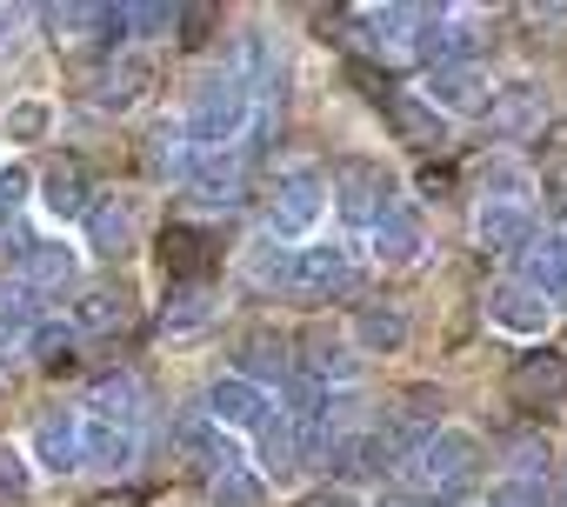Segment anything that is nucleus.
Instances as JSON below:
<instances>
[{"mask_svg": "<svg viewBox=\"0 0 567 507\" xmlns=\"http://www.w3.org/2000/svg\"><path fill=\"white\" fill-rule=\"evenodd\" d=\"M254 114H260V107L247 101V87H240L227 68H214V74L194 81L187 114H181V134H187L194 154H220V147H240V141H247Z\"/></svg>", "mask_w": 567, "mask_h": 507, "instance_id": "f257e3e1", "label": "nucleus"}, {"mask_svg": "<svg viewBox=\"0 0 567 507\" xmlns=\"http://www.w3.org/2000/svg\"><path fill=\"white\" fill-rule=\"evenodd\" d=\"M328 220V167L321 161H288L274 167L267 180V234L288 240V247H308Z\"/></svg>", "mask_w": 567, "mask_h": 507, "instance_id": "f03ea898", "label": "nucleus"}, {"mask_svg": "<svg viewBox=\"0 0 567 507\" xmlns=\"http://www.w3.org/2000/svg\"><path fill=\"white\" fill-rule=\"evenodd\" d=\"M481 434H467V427H441L401 474H408V487L414 494H427V500H454V494H467L474 480H481Z\"/></svg>", "mask_w": 567, "mask_h": 507, "instance_id": "7ed1b4c3", "label": "nucleus"}, {"mask_svg": "<svg viewBox=\"0 0 567 507\" xmlns=\"http://www.w3.org/2000/svg\"><path fill=\"white\" fill-rule=\"evenodd\" d=\"M328 200H334V214H341L354 234H374V227L401 207V180H394L381 161H334Z\"/></svg>", "mask_w": 567, "mask_h": 507, "instance_id": "20e7f679", "label": "nucleus"}, {"mask_svg": "<svg viewBox=\"0 0 567 507\" xmlns=\"http://www.w3.org/2000/svg\"><path fill=\"white\" fill-rule=\"evenodd\" d=\"M8 275L28 281L41 301H61L74 281H81V247L68 234H8Z\"/></svg>", "mask_w": 567, "mask_h": 507, "instance_id": "39448f33", "label": "nucleus"}, {"mask_svg": "<svg viewBox=\"0 0 567 507\" xmlns=\"http://www.w3.org/2000/svg\"><path fill=\"white\" fill-rule=\"evenodd\" d=\"M368 275V254L354 240H308L295 247V268H288V294L301 301H334V294H354Z\"/></svg>", "mask_w": 567, "mask_h": 507, "instance_id": "423d86ee", "label": "nucleus"}, {"mask_svg": "<svg viewBox=\"0 0 567 507\" xmlns=\"http://www.w3.org/2000/svg\"><path fill=\"white\" fill-rule=\"evenodd\" d=\"M421 101H427L441 121H487V107H494V81H487L481 61H454V68H434V74H427Z\"/></svg>", "mask_w": 567, "mask_h": 507, "instance_id": "0eeeda50", "label": "nucleus"}, {"mask_svg": "<svg viewBox=\"0 0 567 507\" xmlns=\"http://www.w3.org/2000/svg\"><path fill=\"white\" fill-rule=\"evenodd\" d=\"M441 427H447V421H441V394H434V387H414V394H401V401H394V407L374 421V434L388 441V454H394L401 467H408V461H414V454H421V447L441 434Z\"/></svg>", "mask_w": 567, "mask_h": 507, "instance_id": "6e6552de", "label": "nucleus"}, {"mask_svg": "<svg viewBox=\"0 0 567 507\" xmlns=\"http://www.w3.org/2000/svg\"><path fill=\"white\" fill-rule=\"evenodd\" d=\"M295 374L315 381V387H354L361 381V348L341 328H308L295 341Z\"/></svg>", "mask_w": 567, "mask_h": 507, "instance_id": "1a4fd4ad", "label": "nucleus"}, {"mask_svg": "<svg viewBox=\"0 0 567 507\" xmlns=\"http://www.w3.org/2000/svg\"><path fill=\"white\" fill-rule=\"evenodd\" d=\"M274 394L267 387H254V381H240V374H214L207 381V401H200V414L214 421V427H227V434H260L267 421H274Z\"/></svg>", "mask_w": 567, "mask_h": 507, "instance_id": "9d476101", "label": "nucleus"}, {"mask_svg": "<svg viewBox=\"0 0 567 507\" xmlns=\"http://www.w3.org/2000/svg\"><path fill=\"white\" fill-rule=\"evenodd\" d=\"M181 194H187L200 214H227V207H240V194H247V147L194 154V174H187Z\"/></svg>", "mask_w": 567, "mask_h": 507, "instance_id": "9b49d317", "label": "nucleus"}, {"mask_svg": "<svg viewBox=\"0 0 567 507\" xmlns=\"http://www.w3.org/2000/svg\"><path fill=\"white\" fill-rule=\"evenodd\" d=\"M28 461L41 474H81V414L74 407H48L28 434Z\"/></svg>", "mask_w": 567, "mask_h": 507, "instance_id": "f8f14e48", "label": "nucleus"}, {"mask_svg": "<svg viewBox=\"0 0 567 507\" xmlns=\"http://www.w3.org/2000/svg\"><path fill=\"white\" fill-rule=\"evenodd\" d=\"M174 447H181V461L187 467H200V474H234V467H247L240 461V434H227V427H214L207 414H187L181 427H174Z\"/></svg>", "mask_w": 567, "mask_h": 507, "instance_id": "ddd939ff", "label": "nucleus"}, {"mask_svg": "<svg viewBox=\"0 0 567 507\" xmlns=\"http://www.w3.org/2000/svg\"><path fill=\"white\" fill-rule=\"evenodd\" d=\"M34 207H41L54 227H74V220H87V207H94L87 167H81V161H54V167L34 180Z\"/></svg>", "mask_w": 567, "mask_h": 507, "instance_id": "4468645a", "label": "nucleus"}, {"mask_svg": "<svg viewBox=\"0 0 567 507\" xmlns=\"http://www.w3.org/2000/svg\"><path fill=\"white\" fill-rule=\"evenodd\" d=\"M487 328H501V334H514V341H540V334L554 328V308H547L540 294H527L520 281H494V288H487Z\"/></svg>", "mask_w": 567, "mask_h": 507, "instance_id": "2eb2a0df", "label": "nucleus"}, {"mask_svg": "<svg viewBox=\"0 0 567 507\" xmlns=\"http://www.w3.org/2000/svg\"><path fill=\"white\" fill-rule=\"evenodd\" d=\"M141 461V434L134 427H114V421H94L81 414V474H134Z\"/></svg>", "mask_w": 567, "mask_h": 507, "instance_id": "dca6fc26", "label": "nucleus"}, {"mask_svg": "<svg viewBox=\"0 0 567 507\" xmlns=\"http://www.w3.org/2000/svg\"><path fill=\"white\" fill-rule=\"evenodd\" d=\"M254 447H260V480H274V487H295L301 474H308V441H301V427L288 421V414H280L274 407V421L254 434Z\"/></svg>", "mask_w": 567, "mask_h": 507, "instance_id": "f3484780", "label": "nucleus"}, {"mask_svg": "<svg viewBox=\"0 0 567 507\" xmlns=\"http://www.w3.org/2000/svg\"><path fill=\"white\" fill-rule=\"evenodd\" d=\"M474 234H481L487 254H507V261H520V254L534 247V234H540V220H534V207L481 200V207H474Z\"/></svg>", "mask_w": 567, "mask_h": 507, "instance_id": "a211bd4d", "label": "nucleus"}, {"mask_svg": "<svg viewBox=\"0 0 567 507\" xmlns=\"http://www.w3.org/2000/svg\"><path fill=\"white\" fill-rule=\"evenodd\" d=\"M234 374L254 381V387H267V394L280 401V394H288V381H295V341H288V334H247Z\"/></svg>", "mask_w": 567, "mask_h": 507, "instance_id": "6ab92c4d", "label": "nucleus"}, {"mask_svg": "<svg viewBox=\"0 0 567 507\" xmlns=\"http://www.w3.org/2000/svg\"><path fill=\"white\" fill-rule=\"evenodd\" d=\"M520 288L527 294H540L547 308H560L567 301V234H534V247L520 254Z\"/></svg>", "mask_w": 567, "mask_h": 507, "instance_id": "aec40b11", "label": "nucleus"}, {"mask_svg": "<svg viewBox=\"0 0 567 507\" xmlns=\"http://www.w3.org/2000/svg\"><path fill=\"white\" fill-rule=\"evenodd\" d=\"M427 254V227H421V214L401 200L374 234H368V261H381V268H414Z\"/></svg>", "mask_w": 567, "mask_h": 507, "instance_id": "412c9836", "label": "nucleus"}, {"mask_svg": "<svg viewBox=\"0 0 567 507\" xmlns=\"http://www.w3.org/2000/svg\"><path fill=\"white\" fill-rule=\"evenodd\" d=\"M81 414L147 434V394H141V381H134V374H101V381L87 387V407H81Z\"/></svg>", "mask_w": 567, "mask_h": 507, "instance_id": "4be33fe9", "label": "nucleus"}, {"mask_svg": "<svg viewBox=\"0 0 567 507\" xmlns=\"http://www.w3.org/2000/svg\"><path fill=\"white\" fill-rule=\"evenodd\" d=\"M321 461H328L334 474H348V480H381V474H394V467H401V461L388 454V441L374 434V421H368V427H354V434H341Z\"/></svg>", "mask_w": 567, "mask_h": 507, "instance_id": "5701e85b", "label": "nucleus"}, {"mask_svg": "<svg viewBox=\"0 0 567 507\" xmlns=\"http://www.w3.org/2000/svg\"><path fill=\"white\" fill-rule=\"evenodd\" d=\"M147 87H154V68H147L141 54H114V61L94 74V87H87V94H94V107H101V114H127Z\"/></svg>", "mask_w": 567, "mask_h": 507, "instance_id": "b1692460", "label": "nucleus"}, {"mask_svg": "<svg viewBox=\"0 0 567 507\" xmlns=\"http://www.w3.org/2000/svg\"><path fill=\"white\" fill-rule=\"evenodd\" d=\"M487 121H494V134H507V141L534 134V127L547 121V87H540V81H514V87H494V107H487Z\"/></svg>", "mask_w": 567, "mask_h": 507, "instance_id": "393cba45", "label": "nucleus"}, {"mask_svg": "<svg viewBox=\"0 0 567 507\" xmlns=\"http://www.w3.org/2000/svg\"><path fill=\"white\" fill-rule=\"evenodd\" d=\"M408 308H394V301H368L361 314H354V328H348V341L361 348V361L368 354H401L408 348Z\"/></svg>", "mask_w": 567, "mask_h": 507, "instance_id": "a878e982", "label": "nucleus"}, {"mask_svg": "<svg viewBox=\"0 0 567 507\" xmlns=\"http://www.w3.org/2000/svg\"><path fill=\"white\" fill-rule=\"evenodd\" d=\"M214 314H220V294H214L207 281H187V288L167 294V308H161V334H167V341H187V334H200Z\"/></svg>", "mask_w": 567, "mask_h": 507, "instance_id": "bb28decb", "label": "nucleus"}, {"mask_svg": "<svg viewBox=\"0 0 567 507\" xmlns=\"http://www.w3.org/2000/svg\"><path fill=\"white\" fill-rule=\"evenodd\" d=\"M288 268H295V247L288 240H274L267 227L240 247V275L254 281V288H274V294H288Z\"/></svg>", "mask_w": 567, "mask_h": 507, "instance_id": "cd10ccee", "label": "nucleus"}, {"mask_svg": "<svg viewBox=\"0 0 567 507\" xmlns=\"http://www.w3.org/2000/svg\"><path fill=\"white\" fill-rule=\"evenodd\" d=\"M87 247L94 254H127L134 247V207L121 194H94V207H87Z\"/></svg>", "mask_w": 567, "mask_h": 507, "instance_id": "c85d7f7f", "label": "nucleus"}, {"mask_svg": "<svg viewBox=\"0 0 567 507\" xmlns=\"http://www.w3.org/2000/svg\"><path fill=\"white\" fill-rule=\"evenodd\" d=\"M560 394H567V361H560V354H534V361L514 368V401H520V407H534V401L554 407Z\"/></svg>", "mask_w": 567, "mask_h": 507, "instance_id": "c756f323", "label": "nucleus"}, {"mask_svg": "<svg viewBox=\"0 0 567 507\" xmlns=\"http://www.w3.org/2000/svg\"><path fill=\"white\" fill-rule=\"evenodd\" d=\"M147 174H154V180H167V187H187V174H194V147H187L181 121L147 134Z\"/></svg>", "mask_w": 567, "mask_h": 507, "instance_id": "7c9ffc66", "label": "nucleus"}, {"mask_svg": "<svg viewBox=\"0 0 567 507\" xmlns=\"http://www.w3.org/2000/svg\"><path fill=\"white\" fill-rule=\"evenodd\" d=\"M68 328H74V334H114V328H127V294H121V288H87V294L74 301Z\"/></svg>", "mask_w": 567, "mask_h": 507, "instance_id": "2f4dec72", "label": "nucleus"}, {"mask_svg": "<svg viewBox=\"0 0 567 507\" xmlns=\"http://www.w3.org/2000/svg\"><path fill=\"white\" fill-rule=\"evenodd\" d=\"M501 467L520 474V480H547V467H554V441H547L540 427H520V434L501 441Z\"/></svg>", "mask_w": 567, "mask_h": 507, "instance_id": "473e14b6", "label": "nucleus"}, {"mask_svg": "<svg viewBox=\"0 0 567 507\" xmlns=\"http://www.w3.org/2000/svg\"><path fill=\"white\" fill-rule=\"evenodd\" d=\"M388 114H394V127H401L408 147H434V141L447 134V121H441L421 94H388Z\"/></svg>", "mask_w": 567, "mask_h": 507, "instance_id": "72a5a7b5", "label": "nucleus"}, {"mask_svg": "<svg viewBox=\"0 0 567 507\" xmlns=\"http://www.w3.org/2000/svg\"><path fill=\"white\" fill-rule=\"evenodd\" d=\"M481 200H514V207H534V174L520 161H487L481 174Z\"/></svg>", "mask_w": 567, "mask_h": 507, "instance_id": "f704fd0d", "label": "nucleus"}, {"mask_svg": "<svg viewBox=\"0 0 567 507\" xmlns=\"http://www.w3.org/2000/svg\"><path fill=\"white\" fill-rule=\"evenodd\" d=\"M74 348H81V334L61 328V321H41V328L28 334V354H34L41 368H74Z\"/></svg>", "mask_w": 567, "mask_h": 507, "instance_id": "c9c22d12", "label": "nucleus"}, {"mask_svg": "<svg viewBox=\"0 0 567 507\" xmlns=\"http://www.w3.org/2000/svg\"><path fill=\"white\" fill-rule=\"evenodd\" d=\"M547 480H520V474H501V480H487V494H481V507H547Z\"/></svg>", "mask_w": 567, "mask_h": 507, "instance_id": "e433bc0d", "label": "nucleus"}, {"mask_svg": "<svg viewBox=\"0 0 567 507\" xmlns=\"http://www.w3.org/2000/svg\"><path fill=\"white\" fill-rule=\"evenodd\" d=\"M214 507H267V480L254 467H234L214 480Z\"/></svg>", "mask_w": 567, "mask_h": 507, "instance_id": "4c0bfd02", "label": "nucleus"}, {"mask_svg": "<svg viewBox=\"0 0 567 507\" xmlns=\"http://www.w3.org/2000/svg\"><path fill=\"white\" fill-rule=\"evenodd\" d=\"M48 127H54V107L48 101H21L8 121H0V134H8V141H41Z\"/></svg>", "mask_w": 567, "mask_h": 507, "instance_id": "58836bf2", "label": "nucleus"}, {"mask_svg": "<svg viewBox=\"0 0 567 507\" xmlns=\"http://www.w3.org/2000/svg\"><path fill=\"white\" fill-rule=\"evenodd\" d=\"M34 494V461L21 447H0V500H28Z\"/></svg>", "mask_w": 567, "mask_h": 507, "instance_id": "ea45409f", "label": "nucleus"}, {"mask_svg": "<svg viewBox=\"0 0 567 507\" xmlns=\"http://www.w3.org/2000/svg\"><path fill=\"white\" fill-rule=\"evenodd\" d=\"M34 200V180L28 174H0V240H8L14 234V214Z\"/></svg>", "mask_w": 567, "mask_h": 507, "instance_id": "a19ab883", "label": "nucleus"}, {"mask_svg": "<svg viewBox=\"0 0 567 507\" xmlns=\"http://www.w3.org/2000/svg\"><path fill=\"white\" fill-rule=\"evenodd\" d=\"M28 21H34L28 8H0V48H14V34H21Z\"/></svg>", "mask_w": 567, "mask_h": 507, "instance_id": "79ce46f5", "label": "nucleus"}, {"mask_svg": "<svg viewBox=\"0 0 567 507\" xmlns=\"http://www.w3.org/2000/svg\"><path fill=\"white\" fill-rule=\"evenodd\" d=\"M381 507H441V500H427V494H414V487H401V494H388Z\"/></svg>", "mask_w": 567, "mask_h": 507, "instance_id": "37998d69", "label": "nucleus"}, {"mask_svg": "<svg viewBox=\"0 0 567 507\" xmlns=\"http://www.w3.org/2000/svg\"><path fill=\"white\" fill-rule=\"evenodd\" d=\"M315 507H368V500H361V494H348V487H334V494H321Z\"/></svg>", "mask_w": 567, "mask_h": 507, "instance_id": "c03bdc74", "label": "nucleus"}, {"mask_svg": "<svg viewBox=\"0 0 567 507\" xmlns=\"http://www.w3.org/2000/svg\"><path fill=\"white\" fill-rule=\"evenodd\" d=\"M547 507H567V487H560V494H547Z\"/></svg>", "mask_w": 567, "mask_h": 507, "instance_id": "a18cd8bd", "label": "nucleus"}]
</instances>
